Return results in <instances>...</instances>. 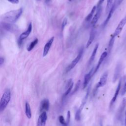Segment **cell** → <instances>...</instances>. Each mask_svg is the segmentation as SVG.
<instances>
[{
    "mask_svg": "<svg viewBox=\"0 0 126 126\" xmlns=\"http://www.w3.org/2000/svg\"><path fill=\"white\" fill-rule=\"evenodd\" d=\"M22 12V8H20L17 10H11L3 14L0 16V19L4 22L14 23L19 18Z\"/></svg>",
    "mask_w": 126,
    "mask_h": 126,
    "instance_id": "cell-1",
    "label": "cell"
},
{
    "mask_svg": "<svg viewBox=\"0 0 126 126\" xmlns=\"http://www.w3.org/2000/svg\"><path fill=\"white\" fill-rule=\"evenodd\" d=\"M11 98V91L9 89H6L0 100V112L4 110Z\"/></svg>",
    "mask_w": 126,
    "mask_h": 126,
    "instance_id": "cell-2",
    "label": "cell"
},
{
    "mask_svg": "<svg viewBox=\"0 0 126 126\" xmlns=\"http://www.w3.org/2000/svg\"><path fill=\"white\" fill-rule=\"evenodd\" d=\"M83 52H84V48H83V47H82L79 50L78 54L77 56L76 57V58L71 62V63L66 68L65 70V73H67V72H69L71 70H72L76 66V65L78 63V62L80 60L81 57H82Z\"/></svg>",
    "mask_w": 126,
    "mask_h": 126,
    "instance_id": "cell-3",
    "label": "cell"
},
{
    "mask_svg": "<svg viewBox=\"0 0 126 126\" xmlns=\"http://www.w3.org/2000/svg\"><path fill=\"white\" fill-rule=\"evenodd\" d=\"M89 90H90V89H88L87 90V92L86 93V95L85 96L84 98L82 100V103H81L80 106H79V108L77 109V110L76 112V113L75 115V119L76 121H79L81 119V114L82 111L86 103V101H87L88 96L89 94Z\"/></svg>",
    "mask_w": 126,
    "mask_h": 126,
    "instance_id": "cell-4",
    "label": "cell"
},
{
    "mask_svg": "<svg viewBox=\"0 0 126 126\" xmlns=\"http://www.w3.org/2000/svg\"><path fill=\"white\" fill-rule=\"evenodd\" d=\"M32 23H30L28 26V27L27 30L25 32L22 33L20 34L19 39L18 40V43L19 45H21L23 40L29 36V35H30V34L32 32Z\"/></svg>",
    "mask_w": 126,
    "mask_h": 126,
    "instance_id": "cell-5",
    "label": "cell"
},
{
    "mask_svg": "<svg viewBox=\"0 0 126 126\" xmlns=\"http://www.w3.org/2000/svg\"><path fill=\"white\" fill-rule=\"evenodd\" d=\"M117 1L116 0H115L113 3H112V5L111 7V8H110L109 9V11L108 13V15L107 16V18H106L105 20L103 22V27H105L106 26V25L108 24V23L109 22L110 19H111L114 12L115 11L116 8H117Z\"/></svg>",
    "mask_w": 126,
    "mask_h": 126,
    "instance_id": "cell-6",
    "label": "cell"
},
{
    "mask_svg": "<svg viewBox=\"0 0 126 126\" xmlns=\"http://www.w3.org/2000/svg\"><path fill=\"white\" fill-rule=\"evenodd\" d=\"M126 24V16L123 18L121 21L119 22L118 24L117 28H116L113 34H112L113 36H114L115 37L118 36L122 32L123 29L125 27V26Z\"/></svg>",
    "mask_w": 126,
    "mask_h": 126,
    "instance_id": "cell-7",
    "label": "cell"
},
{
    "mask_svg": "<svg viewBox=\"0 0 126 126\" xmlns=\"http://www.w3.org/2000/svg\"><path fill=\"white\" fill-rule=\"evenodd\" d=\"M107 77H108V72L106 71L102 75V76L100 78V79L96 86L95 90H97L99 88L102 87L105 85L107 82Z\"/></svg>",
    "mask_w": 126,
    "mask_h": 126,
    "instance_id": "cell-8",
    "label": "cell"
},
{
    "mask_svg": "<svg viewBox=\"0 0 126 126\" xmlns=\"http://www.w3.org/2000/svg\"><path fill=\"white\" fill-rule=\"evenodd\" d=\"M47 119V115L46 112L45 111L42 112L38 117L37 123V126H45Z\"/></svg>",
    "mask_w": 126,
    "mask_h": 126,
    "instance_id": "cell-9",
    "label": "cell"
},
{
    "mask_svg": "<svg viewBox=\"0 0 126 126\" xmlns=\"http://www.w3.org/2000/svg\"><path fill=\"white\" fill-rule=\"evenodd\" d=\"M102 12V6H100L96 8V12L94 14V17H93L91 20V25L93 27H94V25L96 24L98 20H99L100 16Z\"/></svg>",
    "mask_w": 126,
    "mask_h": 126,
    "instance_id": "cell-10",
    "label": "cell"
},
{
    "mask_svg": "<svg viewBox=\"0 0 126 126\" xmlns=\"http://www.w3.org/2000/svg\"><path fill=\"white\" fill-rule=\"evenodd\" d=\"M94 70V68H93L91 69V70L87 73L86 74L84 78V81H83V89H85L87 85L89 84V82H90L92 77L93 76V72Z\"/></svg>",
    "mask_w": 126,
    "mask_h": 126,
    "instance_id": "cell-11",
    "label": "cell"
},
{
    "mask_svg": "<svg viewBox=\"0 0 126 126\" xmlns=\"http://www.w3.org/2000/svg\"><path fill=\"white\" fill-rule=\"evenodd\" d=\"M107 56V52L106 51H105V52H103L99 59V60L98 61V63H97V64H96L95 68H94V72H93V75L97 71V70H98L100 66L101 65V64H102V63H103V62L104 61V60H105V59L106 58V57Z\"/></svg>",
    "mask_w": 126,
    "mask_h": 126,
    "instance_id": "cell-12",
    "label": "cell"
},
{
    "mask_svg": "<svg viewBox=\"0 0 126 126\" xmlns=\"http://www.w3.org/2000/svg\"><path fill=\"white\" fill-rule=\"evenodd\" d=\"M126 106V97H125L123 99L121 104L120 105V107L118 110L117 113V117L118 119H121L123 116L124 110Z\"/></svg>",
    "mask_w": 126,
    "mask_h": 126,
    "instance_id": "cell-13",
    "label": "cell"
},
{
    "mask_svg": "<svg viewBox=\"0 0 126 126\" xmlns=\"http://www.w3.org/2000/svg\"><path fill=\"white\" fill-rule=\"evenodd\" d=\"M54 37L53 36L45 44V45L44 47V49H43V57L46 56L47 55V54L48 53L49 50L51 47V45L54 41Z\"/></svg>",
    "mask_w": 126,
    "mask_h": 126,
    "instance_id": "cell-14",
    "label": "cell"
},
{
    "mask_svg": "<svg viewBox=\"0 0 126 126\" xmlns=\"http://www.w3.org/2000/svg\"><path fill=\"white\" fill-rule=\"evenodd\" d=\"M73 82L72 79H70L67 83V84H66V90L65 91V93L63 94V95L62 100H63L65 98V97L67 95H68L71 92V91L72 90V89L73 88Z\"/></svg>",
    "mask_w": 126,
    "mask_h": 126,
    "instance_id": "cell-15",
    "label": "cell"
},
{
    "mask_svg": "<svg viewBox=\"0 0 126 126\" xmlns=\"http://www.w3.org/2000/svg\"><path fill=\"white\" fill-rule=\"evenodd\" d=\"M121 80H120L119 82V83H118V85L117 86V87L116 88V90L115 91V94H114V96L113 97H112L111 101H110V107H112L113 106V105L114 104V103H115V102L116 101L117 98V97L119 95V92H120V89H121Z\"/></svg>",
    "mask_w": 126,
    "mask_h": 126,
    "instance_id": "cell-16",
    "label": "cell"
},
{
    "mask_svg": "<svg viewBox=\"0 0 126 126\" xmlns=\"http://www.w3.org/2000/svg\"><path fill=\"white\" fill-rule=\"evenodd\" d=\"M49 101L48 99L45 98L43 99L40 103V111H48L49 109Z\"/></svg>",
    "mask_w": 126,
    "mask_h": 126,
    "instance_id": "cell-17",
    "label": "cell"
},
{
    "mask_svg": "<svg viewBox=\"0 0 126 126\" xmlns=\"http://www.w3.org/2000/svg\"><path fill=\"white\" fill-rule=\"evenodd\" d=\"M95 29L93 28V29L91 30V32H90V36H89V38L87 42V44H86V48H88L90 45L92 43V42H93L94 38H95Z\"/></svg>",
    "mask_w": 126,
    "mask_h": 126,
    "instance_id": "cell-18",
    "label": "cell"
},
{
    "mask_svg": "<svg viewBox=\"0 0 126 126\" xmlns=\"http://www.w3.org/2000/svg\"><path fill=\"white\" fill-rule=\"evenodd\" d=\"M98 45H99V44L97 43L95 45V47H94V50L92 52L91 56V57L89 59V60L88 61V66L92 64V63L93 62V61H94L95 55H96L97 51V49H98Z\"/></svg>",
    "mask_w": 126,
    "mask_h": 126,
    "instance_id": "cell-19",
    "label": "cell"
},
{
    "mask_svg": "<svg viewBox=\"0 0 126 126\" xmlns=\"http://www.w3.org/2000/svg\"><path fill=\"white\" fill-rule=\"evenodd\" d=\"M121 69V65L120 64H118L116 67L115 70L114 72V75L113 77V82H115L116 80L118 79Z\"/></svg>",
    "mask_w": 126,
    "mask_h": 126,
    "instance_id": "cell-20",
    "label": "cell"
},
{
    "mask_svg": "<svg viewBox=\"0 0 126 126\" xmlns=\"http://www.w3.org/2000/svg\"><path fill=\"white\" fill-rule=\"evenodd\" d=\"M115 37L113 36L112 34L111 35V37L109 40V43H108V51L107 52V56L111 53V51L112 49L114 43V41H115Z\"/></svg>",
    "mask_w": 126,
    "mask_h": 126,
    "instance_id": "cell-21",
    "label": "cell"
},
{
    "mask_svg": "<svg viewBox=\"0 0 126 126\" xmlns=\"http://www.w3.org/2000/svg\"><path fill=\"white\" fill-rule=\"evenodd\" d=\"M25 113L26 116L29 119H31L32 117V113L31 107L29 103L28 102H26L25 103Z\"/></svg>",
    "mask_w": 126,
    "mask_h": 126,
    "instance_id": "cell-22",
    "label": "cell"
},
{
    "mask_svg": "<svg viewBox=\"0 0 126 126\" xmlns=\"http://www.w3.org/2000/svg\"><path fill=\"white\" fill-rule=\"evenodd\" d=\"M96 9V6H94V7L92 8L90 13L87 16V17L85 18V21L86 22H89L90 21L92 20V19L93 18V16Z\"/></svg>",
    "mask_w": 126,
    "mask_h": 126,
    "instance_id": "cell-23",
    "label": "cell"
},
{
    "mask_svg": "<svg viewBox=\"0 0 126 126\" xmlns=\"http://www.w3.org/2000/svg\"><path fill=\"white\" fill-rule=\"evenodd\" d=\"M2 27L4 28L5 29H6V30H8V31H12L13 30H16L15 27L14 26L15 25H12L11 24L8 23H3L1 25Z\"/></svg>",
    "mask_w": 126,
    "mask_h": 126,
    "instance_id": "cell-24",
    "label": "cell"
},
{
    "mask_svg": "<svg viewBox=\"0 0 126 126\" xmlns=\"http://www.w3.org/2000/svg\"><path fill=\"white\" fill-rule=\"evenodd\" d=\"M38 40L37 38L34 39L32 42H31V43L28 46L27 48V50L28 51H32V49L34 47V46L37 44V43H38Z\"/></svg>",
    "mask_w": 126,
    "mask_h": 126,
    "instance_id": "cell-25",
    "label": "cell"
},
{
    "mask_svg": "<svg viewBox=\"0 0 126 126\" xmlns=\"http://www.w3.org/2000/svg\"><path fill=\"white\" fill-rule=\"evenodd\" d=\"M113 0H107V3H106V13H108L110 8H111Z\"/></svg>",
    "mask_w": 126,
    "mask_h": 126,
    "instance_id": "cell-26",
    "label": "cell"
},
{
    "mask_svg": "<svg viewBox=\"0 0 126 126\" xmlns=\"http://www.w3.org/2000/svg\"><path fill=\"white\" fill-rule=\"evenodd\" d=\"M59 118V121L60 122V123L63 126H68L66 124V121H65L64 117H63V116L62 115H60L58 117Z\"/></svg>",
    "mask_w": 126,
    "mask_h": 126,
    "instance_id": "cell-27",
    "label": "cell"
},
{
    "mask_svg": "<svg viewBox=\"0 0 126 126\" xmlns=\"http://www.w3.org/2000/svg\"><path fill=\"white\" fill-rule=\"evenodd\" d=\"M80 80H78V82L76 83V85H75V86L74 87V90H73V92L72 93H71V94H74V93H75L79 89V87H80Z\"/></svg>",
    "mask_w": 126,
    "mask_h": 126,
    "instance_id": "cell-28",
    "label": "cell"
},
{
    "mask_svg": "<svg viewBox=\"0 0 126 126\" xmlns=\"http://www.w3.org/2000/svg\"><path fill=\"white\" fill-rule=\"evenodd\" d=\"M67 19L66 18H64L63 21V22H62V31H63L64 30V28H65V26L67 24Z\"/></svg>",
    "mask_w": 126,
    "mask_h": 126,
    "instance_id": "cell-29",
    "label": "cell"
},
{
    "mask_svg": "<svg viewBox=\"0 0 126 126\" xmlns=\"http://www.w3.org/2000/svg\"><path fill=\"white\" fill-rule=\"evenodd\" d=\"M66 123L67 125L68 126L69 122H70V111H68L67 112V117H66Z\"/></svg>",
    "mask_w": 126,
    "mask_h": 126,
    "instance_id": "cell-30",
    "label": "cell"
},
{
    "mask_svg": "<svg viewBox=\"0 0 126 126\" xmlns=\"http://www.w3.org/2000/svg\"><path fill=\"white\" fill-rule=\"evenodd\" d=\"M126 93V81L125 83V85H124V87L122 90L121 91V95H124Z\"/></svg>",
    "mask_w": 126,
    "mask_h": 126,
    "instance_id": "cell-31",
    "label": "cell"
},
{
    "mask_svg": "<svg viewBox=\"0 0 126 126\" xmlns=\"http://www.w3.org/2000/svg\"><path fill=\"white\" fill-rule=\"evenodd\" d=\"M104 1V0H98V3H97V5H96V8H98V7L101 6V5H102V4L103 3V2Z\"/></svg>",
    "mask_w": 126,
    "mask_h": 126,
    "instance_id": "cell-32",
    "label": "cell"
},
{
    "mask_svg": "<svg viewBox=\"0 0 126 126\" xmlns=\"http://www.w3.org/2000/svg\"><path fill=\"white\" fill-rule=\"evenodd\" d=\"M7 0L9 1L10 2H11L12 3H14V4L18 3L19 2V0Z\"/></svg>",
    "mask_w": 126,
    "mask_h": 126,
    "instance_id": "cell-33",
    "label": "cell"
},
{
    "mask_svg": "<svg viewBox=\"0 0 126 126\" xmlns=\"http://www.w3.org/2000/svg\"><path fill=\"white\" fill-rule=\"evenodd\" d=\"M4 59L2 57H0V65L4 63Z\"/></svg>",
    "mask_w": 126,
    "mask_h": 126,
    "instance_id": "cell-34",
    "label": "cell"
},
{
    "mask_svg": "<svg viewBox=\"0 0 126 126\" xmlns=\"http://www.w3.org/2000/svg\"><path fill=\"white\" fill-rule=\"evenodd\" d=\"M124 0H118L117 1V6H118L120 4H121V3L123 2Z\"/></svg>",
    "mask_w": 126,
    "mask_h": 126,
    "instance_id": "cell-35",
    "label": "cell"
},
{
    "mask_svg": "<svg viewBox=\"0 0 126 126\" xmlns=\"http://www.w3.org/2000/svg\"><path fill=\"white\" fill-rule=\"evenodd\" d=\"M125 126H126V112L125 113Z\"/></svg>",
    "mask_w": 126,
    "mask_h": 126,
    "instance_id": "cell-36",
    "label": "cell"
},
{
    "mask_svg": "<svg viewBox=\"0 0 126 126\" xmlns=\"http://www.w3.org/2000/svg\"><path fill=\"white\" fill-rule=\"evenodd\" d=\"M51 1V0H45V2H46V3H49L50 1Z\"/></svg>",
    "mask_w": 126,
    "mask_h": 126,
    "instance_id": "cell-37",
    "label": "cell"
}]
</instances>
